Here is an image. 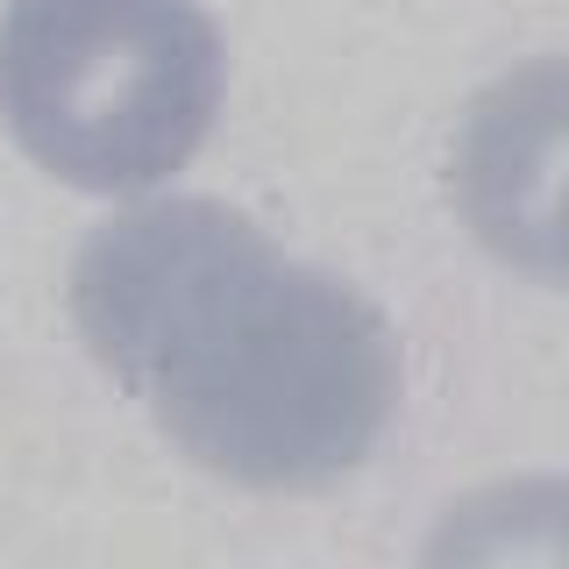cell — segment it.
<instances>
[{
  "label": "cell",
  "instance_id": "7a4b0ae2",
  "mask_svg": "<svg viewBox=\"0 0 569 569\" xmlns=\"http://www.w3.org/2000/svg\"><path fill=\"white\" fill-rule=\"evenodd\" d=\"M228 50L200 0H8L0 129L79 192H150L200 157Z\"/></svg>",
  "mask_w": 569,
  "mask_h": 569
},
{
  "label": "cell",
  "instance_id": "6da1fadb",
  "mask_svg": "<svg viewBox=\"0 0 569 569\" xmlns=\"http://www.w3.org/2000/svg\"><path fill=\"white\" fill-rule=\"evenodd\" d=\"M71 328L200 470L249 491L342 485L399 406L385 313L221 200L107 213L71 257Z\"/></svg>",
  "mask_w": 569,
  "mask_h": 569
},
{
  "label": "cell",
  "instance_id": "3957f363",
  "mask_svg": "<svg viewBox=\"0 0 569 569\" xmlns=\"http://www.w3.org/2000/svg\"><path fill=\"white\" fill-rule=\"evenodd\" d=\"M562 64L541 58L498 79L462 114L456 136V207L506 263L562 284Z\"/></svg>",
  "mask_w": 569,
  "mask_h": 569
}]
</instances>
